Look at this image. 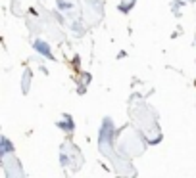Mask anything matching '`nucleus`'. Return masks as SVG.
Returning a JSON list of instances; mask_svg holds the SVG:
<instances>
[]
</instances>
